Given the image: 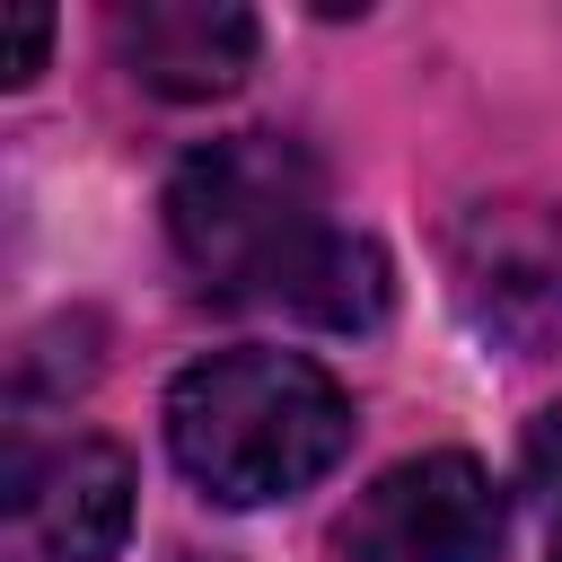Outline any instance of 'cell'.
Wrapping results in <instances>:
<instances>
[{
    "mask_svg": "<svg viewBox=\"0 0 562 562\" xmlns=\"http://www.w3.org/2000/svg\"><path fill=\"white\" fill-rule=\"evenodd\" d=\"M167 448L220 509H263L342 465L351 395L299 351H211L167 386Z\"/></svg>",
    "mask_w": 562,
    "mask_h": 562,
    "instance_id": "obj_1",
    "label": "cell"
},
{
    "mask_svg": "<svg viewBox=\"0 0 562 562\" xmlns=\"http://www.w3.org/2000/svg\"><path fill=\"white\" fill-rule=\"evenodd\" d=\"M316 158L281 132H228L167 176V237L176 263L211 299H281V281L325 237Z\"/></svg>",
    "mask_w": 562,
    "mask_h": 562,
    "instance_id": "obj_2",
    "label": "cell"
},
{
    "mask_svg": "<svg viewBox=\"0 0 562 562\" xmlns=\"http://www.w3.org/2000/svg\"><path fill=\"white\" fill-rule=\"evenodd\" d=\"M334 562H501V492L465 448L404 457L342 509Z\"/></svg>",
    "mask_w": 562,
    "mask_h": 562,
    "instance_id": "obj_3",
    "label": "cell"
},
{
    "mask_svg": "<svg viewBox=\"0 0 562 562\" xmlns=\"http://www.w3.org/2000/svg\"><path fill=\"white\" fill-rule=\"evenodd\" d=\"M457 299L518 360L562 342V211L483 202L457 228Z\"/></svg>",
    "mask_w": 562,
    "mask_h": 562,
    "instance_id": "obj_4",
    "label": "cell"
},
{
    "mask_svg": "<svg viewBox=\"0 0 562 562\" xmlns=\"http://www.w3.org/2000/svg\"><path fill=\"white\" fill-rule=\"evenodd\" d=\"M9 536L35 562H114L132 536V457L114 439H53L9 457Z\"/></svg>",
    "mask_w": 562,
    "mask_h": 562,
    "instance_id": "obj_5",
    "label": "cell"
},
{
    "mask_svg": "<svg viewBox=\"0 0 562 562\" xmlns=\"http://www.w3.org/2000/svg\"><path fill=\"white\" fill-rule=\"evenodd\" d=\"M114 53L140 88L202 105V97H228L255 70V18L237 0H123Z\"/></svg>",
    "mask_w": 562,
    "mask_h": 562,
    "instance_id": "obj_6",
    "label": "cell"
},
{
    "mask_svg": "<svg viewBox=\"0 0 562 562\" xmlns=\"http://www.w3.org/2000/svg\"><path fill=\"white\" fill-rule=\"evenodd\" d=\"M386 299H395L386 255H378L360 228H325V237L307 246V263L281 281L272 307H290V316H307V325H325V334H369V325L386 316Z\"/></svg>",
    "mask_w": 562,
    "mask_h": 562,
    "instance_id": "obj_7",
    "label": "cell"
},
{
    "mask_svg": "<svg viewBox=\"0 0 562 562\" xmlns=\"http://www.w3.org/2000/svg\"><path fill=\"white\" fill-rule=\"evenodd\" d=\"M44 44H53V9H0V79L9 88H26L35 70H44Z\"/></svg>",
    "mask_w": 562,
    "mask_h": 562,
    "instance_id": "obj_8",
    "label": "cell"
},
{
    "mask_svg": "<svg viewBox=\"0 0 562 562\" xmlns=\"http://www.w3.org/2000/svg\"><path fill=\"white\" fill-rule=\"evenodd\" d=\"M527 483H536L544 501H562V404H544V413L527 422Z\"/></svg>",
    "mask_w": 562,
    "mask_h": 562,
    "instance_id": "obj_9",
    "label": "cell"
},
{
    "mask_svg": "<svg viewBox=\"0 0 562 562\" xmlns=\"http://www.w3.org/2000/svg\"><path fill=\"white\" fill-rule=\"evenodd\" d=\"M553 562H562V544H553Z\"/></svg>",
    "mask_w": 562,
    "mask_h": 562,
    "instance_id": "obj_10",
    "label": "cell"
}]
</instances>
